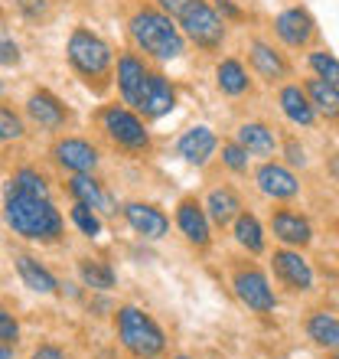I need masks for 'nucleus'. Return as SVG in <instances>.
<instances>
[{"instance_id": "nucleus-39", "label": "nucleus", "mask_w": 339, "mask_h": 359, "mask_svg": "<svg viewBox=\"0 0 339 359\" xmlns=\"http://www.w3.org/2000/svg\"><path fill=\"white\" fill-rule=\"evenodd\" d=\"M157 4H160V10L167 13V17L179 20L189 10V4H193V0H157Z\"/></svg>"}, {"instance_id": "nucleus-12", "label": "nucleus", "mask_w": 339, "mask_h": 359, "mask_svg": "<svg viewBox=\"0 0 339 359\" xmlns=\"http://www.w3.org/2000/svg\"><path fill=\"white\" fill-rule=\"evenodd\" d=\"M271 236L287 248H310L317 232H313V222L307 212L300 209H291V206H281V209H271Z\"/></svg>"}, {"instance_id": "nucleus-28", "label": "nucleus", "mask_w": 339, "mask_h": 359, "mask_svg": "<svg viewBox=\"0 0 339 359\" xmlns=\"http://www.w3.org/2000/svg\"><path fill=\"white\" fill-rule=\"evenodd\" d=\"M17 271H20V278H23V284H27L29 291H36V294H56L59 291V281L53 278V271H46L36 258L17 255Z\"/></svg>"}, {"instance_id": "nucleus-26", "label": "nucleus", "mask_w": 339, "mask_h": 359, "mask_svg": "<svg viewBox=\"0 0 339 359\" xmlns=\"http://www.w3.org/2000/svg\"><path fill=\"white\" fill-rule=\"evenodd\" d=\"M303 92L310 98L317 118H323V121H339V86L313 76L303 82Z\"/></svg>"}, {"instance_id": "nucleus-47", "label": "nucleus", "mask_w": 339, "mask_h": 359, "mask_svg": "<svg viewBox=\"0 0 339 359\" xmlns=\"http://www.w3.org/2000/svg\"><path fill=\"white\" fill-rule=\"evenodd\" d=\"M336 236H339V226H336Z\"/></svg>"}, {"instance_id": "nucleus-24", "label": "nucleus", "mask_w": 339, "mask_h": 359, "mask_svg": "<svg viewBox=\"0 0 339 359\" xmlns=\"http://www.w3.org/2000/svg\"><path fill=\"white\" fill-rule=\"evenodd\" d=\"M216 86L228 98H242V95L251 92V72L238 56H226L219 59L216 66Z\"/></svg>"}, {"instance_id": "nucleus-31", "label": "nucleus", "mask_w": 339, "mask_h": 359, "mask_svg": "<svg viewBox=\"0 0 339 359\" xmlns=\"http://www.w3.org/2000/svg\"><path fill=\"white\" fill-rule=\"evenodd\" d=\"M72 226L82 232V236H88V238H98L104 232V222H102V212H95L92 206H85V203H76L72 206Z\"/></svg>"}, {"instance_id": "nucleus-9", "label": "nucleus", "mask_w": 339, "mask_h": 359, "mask_svg": "<svg viewBox=\"0 0 339 359\" xmlns=\"http://www.w3.org/2000/svg\"><path fill=\"white\" fill-rule=\"evenodd\" d=\"M254 187L271 203H291V199H297L303 193V183L297 177V170H291L284 161H264L254 170Z\"/></svg>"}, {"instance_id": "nucleus-42", "label": "nucleus", "mask_w": 339, "mask_h": 359, "mask_svg": "<svg viewBox=\"0 0 339 359\" xmlns=\"http://www.w3.org/2000/svg\"><path fill=\"white\" fill-rule=\"evenodd\" d=\"M326 173H330V177H333V180H336V183H339V151L333 154L330 161H326Z\"/></svg>"}, {"instance_id": "nucleus-29", "label": "nucleus", "mask_w": 339, "mask_h": 359, "mask_svg": "<svg viewBox=\"0 0 339 359\" xmlns=\"http://www.w3.org/2000/svg\"><path fill=\"white\" fill-rule=\"evenodd\" d=\"M78 278H82L85 287H92V291H111L114 284H118V274L108 262L102 258H82L78 262Z\"/></svg>"}, {"instance_id": "nucleus-25", "label": "nucleus", "mask_w": 339, "mask_h": 359, "mask_svg": "<svg viewBox=\"0 0 339 359\" xmlns=\"http://www.w3.org/2000/svg\"><path fill=\"white\" fill-rule=\"evenodd\" d=\"M206 212L209 219H212V226H232L238 219V212H242V196H238V189L235 187H212L209 189V196H206Z\"/></svg>"}, {"instance_id": "nucleus-21", "label": "nucleus", "mask_w": 339, "mask_h": 359, "mask_svg": "<svg viewBox=\"0 0 339 359\" xmlns=\"http://www.w3.org/2000/svg\"><path fill=\"white\" fill-rule=\"evenodd\" d=\"M151 69L144 66V59L137 53H121L118 56V92H121V102L127 108H137V98H141V88H144V79H147Z\"/></svg>"}, {"instance_id": "nucleus-17", "label": "nucleus", "mask_w": 339, "mask_h": 359, "mask_svg": "<svg viewBox=\"0 0 339 359\" xmlns=\"http://www.w3.org/2000/svg\"><path fill=\"white\" fill-rule=\"evenodd\" d=\"M216 151H219V137L212 128H206V124L186 128L177 141V154L189 163V167H206V163L216 157Z\"/></svg>"}, {"instance_id": "nucleus-10", "label": "nucleus", "mask_w": 339, "mask_h": 359, "mask_svg": "<svg viewBox=\"0 0 339 359\" xmlns=\"http://www.w3.org/2000/svg\"><path fill=\"white\" fill-rule=\"evenodd\" d=\"M317 20L307 7H287L274 17V36L287 49H310L317 39Z\"/></svg>"}, {"instance_id": "nucleus-16", "label": "nucleus", "mask_w": 339, "mask_h": 359, "mask_svg": "<svg viewBox=\"0 0 339 359\" xmlns=\"http://www.w3.org/2000/svg\"><path fill=\"white\" fill-rule=\"evenodd\" d=\"M53 157H56V163L69 173H95L98 161H102L98 147H95L92 141H85V137H62V141L53 147Z\"/></svg>"}, {"instance_id": "nucleus-19", "label": "nucleus", "mask_w": 339, "mask_h": 359, "mask_svg": "<svg viewBox=\"0 0 339 359\" xmlns=\"http://www.w3.org/2000/svg\"><path fill=\"white\" fill-rule=\"evenodd\" d=\"M69 196L76 199V203H85V206H92L95 212H104V216H114L118 212V203L114 196L104 189L102 180H95L92 173H72L69 177Z\"/></svg>"}, {"instance_id": "nucleus-23", "label": "nucleus", "mask_w": 339, "mask_h": 359, "mask_svg": "<svg viewBox=\"0 0 339 359\" xmlns=\"http://www.w3.org/2000/svg\"><path fill=\"white\" fill-rule=\"evenodd\" d=\"M27 114L39 124V128H46V131H56V128H62V124H66V118H69L66 104L59 102L53 92H46V88H39V92L29 95Z\"/></svg>"}, {"instance_id": "nucleus-44", "label": "nucleus", "mask_w": 339, "mask_h": 359, "mask_svg": "<svg viewBox=\"0 0 339 359\" xmlns=\"http://www.w3.org/2000/svg\"><path fill=\"white\" fill-rule=\"evenodd\" d=\"M330 359H339V350H333V353H330Z\"/></svg>"}, {"instance_id": "nucleus-43", "label": "nucleus", "mask_w": 339, "mask_h": 359, "mask_svg": "<svg viewBox=\"0 0 339 359\" xmlns=\"http://www.w3.org/2000/svg\"><path fill=\"white\" fill-rule=\"evenodd\" d=\"M0 359H13V346H7V343H0Z\"/></svg>"}, {"instance_id": "nucleus-2", "label": "nucleus", "mask_w": 339, "mask_h": 359, "mask_svg": "<svg viewBox=\"0 0 339 359\" xmlns=\"http://www.w3.org/2000/svg\"><path fill=\"white\" fill-rule=\"evenodd\" d=\"M127 29H131L134 46L141 49L144 56L157 59V62H173V59H179L186 53L183 29L163 10H153V7L137 10L131 17V23H127Z\"/></svg>"}, {"instance_id": "nucleus-35", "label": "nucleus", "mask_w": 339, "mask_h": 359, "mask_svg": "<svg viewBox=\"0 0 339 359\" xmlns=\"http://www.w3.org/2000/svg\"><path fill=\"white\" fill-rule=\"evenodd\" d=\"M20 137H23V121L17 118V111L0 104V141H20Z\"/></svg>"}, {"instance_id": "nucleus-5", "label": "nucleus", "mask_w": 339, "mask_h": 359, "mask_svg": "<svg viewBox=\"0 0 339 359\" xmlns=\"http://www.w3.org/2000/svg\"><path fill=\"white\" fill-rule=\"evenodd\" d=\"M98 121H102V131L108 134V141L118 151H127V154L151 151V131H147L144 118L134 108H127V104H108V108H102Z\"/></svg>"}, {"instance_id": "nucleus-40", "label": "nucleus", "mask_w": 339, "mask_h": 359, "mask_svg": "<svg viewBox=\"0 0 339 359\" xmlns=\"http://www.w3.org/2000/svg\"><path fill=\"white\" fill-rule=\"evenodd\" d=\"M216 13L222 20H242L245 13H242V7H235L232 0H216Z\"/></svg>"}, {"instance_id": "nucleus-7", "label": "nucleus", "mask_w": 339, "mask_h": 359, "mask_svg": "<svg viewBox=\"0 0 339 359\" xmlns=\"http://www.w3.org/2000/svg\"><path fill=\"white\" fill-rule=\"evenodd\" d=\"M232 291L251 313H271L277 307V291L271 287V278L248 262L232 268Z\"/></svg>"}, {"instance_id": "nucleus-18", "label": "nucleus", "mask_w": 339, "mask_h": 359, "mask_svg": "<svg viewBox=\"0 0 339 359\" xmlns=\"http://www.w3.org/2000/svg\"><path fill=\"white\" fill-rule=\"evenodd\" d=\"M277 108H281V114L293 128H303V131L317 128V121H320L300 82H284V86L277 88Z\"/></svg>"}, {"instance_id": "nucleus-33", "label": "nucleus", "mask_w": 339, "mask_h": 359, "mask_svg": "<svg viewBox=\"0 0 339 359\" xmlns=\"http://www.w3.org/2000/svg\"><path fill=\"white\" fill-rule=\"evenodd\" d=\"M10 187H17L20 193H29V196H43V199H49V183H46V177H43L39 170H29V167H23V170L13 173Z\"/></svg>"}, {"instance_id": "nucleus-4", "label": "nucleus", "mask_w": 339, "mask_h": 359, "mask_svg": "<svg viewBox=\"0 0 339 359\" xmlns=\"http://www.w3.org/2000/svg\"><path fill=\"white\" fill-rule=\"evenodd\" d=\"M66 53H69L72 69H76L88 86H92V82H104V79L111 76L114 53L98 33H92V29H85V27L72 29Z\"/></svg>"}, {"instance_id": "nucleus-3", "label": "nucleus", "mask_w": 339, "mask_h": 359, "mask_svg": "<svg viewBox=\"0 0 339 359\" xmlns=\"http://www.w3.org/2000/svg\"><path fill=\"white\" fill-rule=\"evenodd\" d=\"M114 330H118V340L134 359H160L167 353V333L157 320H153L147 311L134 307V304H124L114 313Z\"/></svg>"}, {"instance_id": "nucleus-34", "label": "nucleus", "mask_w": 339, "mask_h": 359, "mask_svg": "<svg viewBox=\"0 0 339 359\" xmlns=\"http://www.w3.org/2000/svg\"><path fill=\"white\" fill-rule=\"evenodd\" d=\"M281 157H284V163H287L291 170H307V167H310V154H307V147H303L297 137L281 141Z\"/></svg>"}, {"instance_id": "nucleus-45", "label": "nucleus", "mask_w": 339, "mask_h": 359, "mask_svg": "<svg viewBox=\"0 0 339 359\" xmlns=\"http://www.w3.org/2000/svg\"><path fill=\"white\" fill-rule=\"evenodd\" d=\"M0 95H4V79H0Z\"/></svg>"}, {"instance_id": "nucleus-30", "label": "nucleus", "mask_w": 339, "mask_h": 359, "mask_svg": "<svg viewBox=\"0 0 339 359\" xmlns=\"http://www.w3.org/2000/svg\"><path fill=\"white\" fill-rule=\"evenodd\" d=\"M307 69H310L317 79H326L333 86H339V56L333 49H310L307 53Z\"/></svg>"}, {"instance_id": "nucleus-13", "label": "nucleus", "mask_w": 339, "mask_h": 359, "mask_svg": "<svg viewBox=\"0 0 339 359\" xmlns=\"http://www.w3.org/2000/svg\"><path fill=\"white\" fill-rule=\"evenodd\" d=\"M177 229L179 236L186 238L193 248H199V252H206L209 245H212V219H209L206 206L199 203L196 196H183L177 203Z\"/></svg>"}, {"instance_id": "nucleus-11", "label": "nucleus", "mask_w": 339, "mask_h": 359, "mask_svg": "<svg viewBox=\"0 0 339 359\" xmlns=\"http://www.w3.org/2000/svg\"><path fill=\"white\" fill-rule=\"evenodd\" d=\"M248 62H251L254 76L264 79L268 86H281V82H287L293 72L291 59L284 56L274 43H268V39H261V36L248 39Z\"/></svg>"}, {"instance_id": "nucleus-27", "label": "nucleus", "mask_w": 339, "mask_h": 359, "mask_svg": "<svg viewBox=\"0 0 339 359\" xmlns=\"http://www.w3.org/2000/svg\"><path fill=\"white\" fill-rule=\"evenodd\" d=\"M232 236H235V242L245 248L248 255H264V248H268V236H264L261 219L254 212H248V209H242L238 219L232 222Z\"/></svg>"}, {"instance_id": "nucleus-20", "label": "nucleus", "mask_w": 339, "mask_h": 359, "mask_svg": "<svg viewBox=\"0 0 339 359\" xmlns=\"http://www.w3.org/2000/svg\"><path fill=\"white\" fill-rule=\"evenodd\" d=\"M235 141L251 157H274L281 151V137H277V131L268 121H242L235 128Z\"/></svg>"}, {"instance_id": "nucleus-38", "label": "nucleus", "mask_w": 339, "mask_h": 359, "mask_svg": "<svg viewBox=\"0 0 339 359\" xmlns=\"http://www.w3.org/2000/svg\"><path fill=\"white\" fill-rule=\"evenodd\" d=\"M20 62V46L13 39H0V66H17Z\"/></svg>"}, {"instance_id": "nucleus-37", "label": "nucleus", "mask_w": 339, "mask_h": 359, "mask_svg": "<svg viewBox=\"0 0 339 359\" xmlns=\"http://www.w3.org/2000/svg\"><path fill=\"white\" fill-rule=\"evenodd\" d=\"M17 7H20V13H23V17L39 20V17H46L49 4H46V0H17Z\"/></svg>"}, {"instance_id": "nucleus-6", "label": "nucleus", "mask_w": 339, "mask_h": 359, "mask_svg": "<svg viewBox=\"0 0 339 359\" xmlns=\"http://www.w3.org/2000/svg\"><path fill=\"white\" fill-rule=\"evenodd\" d=\"M179 29H183V36L193 39L206 53H212V49L226 43V20L219 17L209 0H193L189 10L179 17Z\"/></svg>"}, {"instance_id": "nucleus-14", "label": "nucleus", "mask_w": 339, "mask_h": 359, "mask_svg": "<svg viewBox=\"0 0 339 359\" xmlns=\"http://www.w3.org/2000/svg\"><path fill=\"white\" fill-rule=\"evenodd\" d=\"M173 108H177V88H173V82H170L163 72H147L134 111L144 114V118H151V121H157V118H167Z\"/></svg>"}, {"instance_id": "nucleus-32", "label": "nucleus", "mask_w": 339, "mask_h": 359, "mask_svg": "<svg viewBox=\"0 0 339 359\" xmlns=\"http://www.w3.org/2000/svg\"><path fill=\"white\" fill-rule=\"evenodd\" d=\"M222 167L232 170L235 177H245L248 167H251V154H248L235 137H232V141H222Z\"/></svg>"}, {"instance_id": "nucleus-15", "label": "nucleus", "mask_w": 339, "mask_h": 359, "mask_svg": "<svg viewBox=\"0 0 339 359\" xmlns=\"http://www.w3.org/2000/svg\"><path fill=\"white\" fill-rule=\"evenodd\" d=\"M121 212H124V222H127L141 238L160 242V238L170 232V216L157 206V203H141V199H134V203H124Z\"/></svg>"}, {"instance_id": "nucleus-8", "label": "nucleus", "mask_w": 339, "mask_h": 359, "mask_svg": "<svg viewBox=\"0 0 339 359\" xmlns=\"http://www.w3.org/2000/svg\"><path fill=\"white\" fill-rule=\"evenodd\" d=\"M271 271H274V281L287 287L291 294H310L317 287V271L313 265L307 262L300 248H274L271 252Z\"/></svg>"}, {"instance_id": "nucleus-41", "label": "nucleus", "mask_w": 339, "mask_h": 359, "mask_svg": "<svg viewBox=\"0 0 339 359\" xmlns=\"http://www.w3.org/2000/svg\"><path fill=\"white\" fill-rule=\"evenodd\" d=\"M29 359H66V353L59 350V346H53V343H43V346H36V353Z\"/></svg>"}, {"instance_id": "nucleus-1", "label": "nucleus", "mask_w": 339, "mask_h": 359, "mask_svg": "<svg viewBox=\"0 0 339 359\" xmlns=\"http://www.w3.org/2000/svg\"><path fill=\"white\" fill-rule=\"evenodd\" d=\"M4 216H7V226L29 242H56L62 236V212L53 206V199L29 196V193H20L17 187H7Z\"/></svg>"}, {"instance_id": "nucleus-36", "label": "nucleus", "mask_w": 339, "mask_h": 359, "mask_svg": "<svg viewBox=\"0 0 339 359\" xmlns=\"http://www.w3.org/2000/svg\"><path fill=\"white\" fill-rule=\"evenodd\" d=\"M17 340H20V323H17V317L0 307V343H7V346H17Z\"/></svg>"}, {"instance_id": "nucleus-46", "label": "nucleus", "mask_w": 339, "mask_h": 359, "mask_svg": "<svg viewBox=\"0 0 339 359\" xmlns=\"http://www.w3.org/2000/svg\"><path fill=\"white\" fill-rule=\"evenodd\" d=\"M173 359H193V356H173Z\"/></svg>"}, {"instance_id": "nucleus-22", "label": "nucleus", "mask_w": 339, "mask_h": 359, "mask_svg": "<svg viewBox=\"0 0 339 359\" xmlns=\"http://www.w3.org/2000/svg\"><path fill=\"white\" fill-rule=\"evenodd\" d=\"M303 333H307V340L323 353H333L339 350V317L333 311H317L307 313V320H303Z\"/></svg>"}]
</instances>
